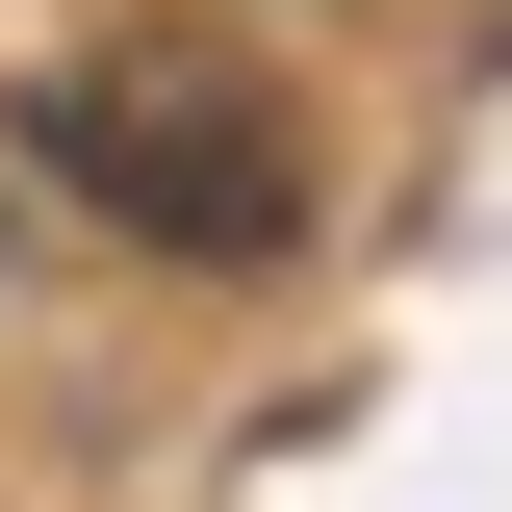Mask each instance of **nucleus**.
I'll return each mask as SVG.
<instances>
[{"mask_svg": "<svg viewBox=\"0 0 512 512\" xmlns=\"http://www.w3.org/2000/svg\"><path fill=\"white\" fill-rule=\"evenodd\" d=\"M26 154H52V205H103L128 256H282L308 231V128H282V77L205 52V26L52 52L26 77Z\"/></svg>", "mask_w": 512, "mask_h": 512, "instance_id": "obj_1", "label": "nucleus"}]
</instances>
